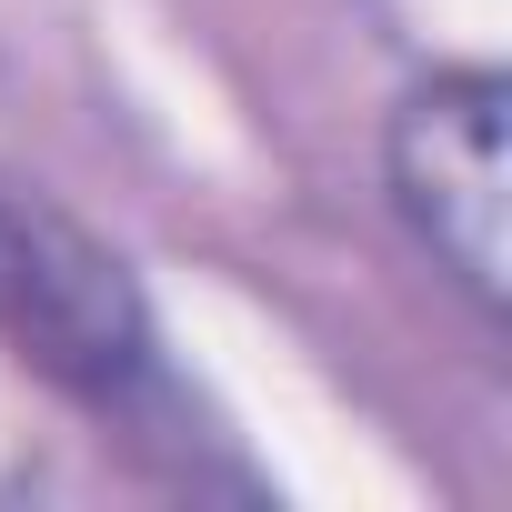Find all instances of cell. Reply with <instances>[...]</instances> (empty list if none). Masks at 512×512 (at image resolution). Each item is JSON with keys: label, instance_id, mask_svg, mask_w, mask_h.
<instances>
[{"label": "cell", "instance_id": "obj_1", "mask_svg": "<svg viewBox=\"0 0 512 512\" xmlns=\"http://www.w3.org/2000/svg\"><path fill=\"white\" fill-rule=\"evenodd\" d=\"M502 141H512V81L492 61L422 71L382 121V191L422 262L472 302L482 332H502L512 302V201H502Z\"/></svg>", "mask_w": 512, "mask_h": 512}, {"label": "cell", "instance_id": "obj_2", "mask_svg": "<svg viewBox=\"0 0 512 512\" xmlns=\"http://www.w3.org/2000/svg\"><path fill=\"white\" fill-rule=\"evenodd\" d=\"M0 342L91 412H131L161 382V342L131 262L61 201L11 181H0Z\"/></svg>", "mask_w": 512, "mask_h": 512}]
</instances>
